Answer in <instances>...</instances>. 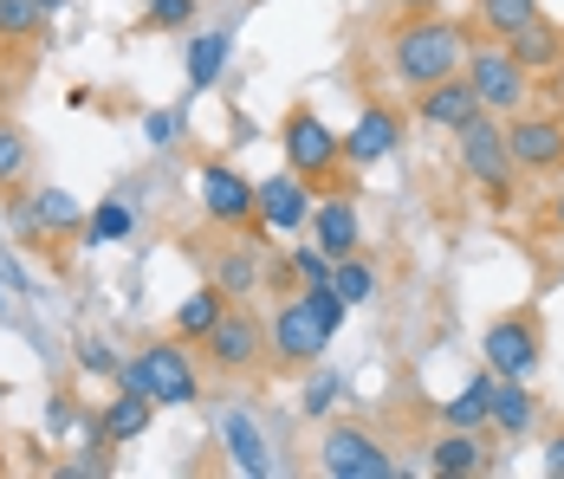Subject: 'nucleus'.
Wrapping results in <instances>:
<instances>
[{
	"label": "nucleus",
	"mask_w": 564,
	"mask_h": 479,
	"mask_svg": "<svg viewBox=\"0 0 564 479\" xmlns=\"http://www.w3.org/2000/svg\"><path fill=\"white\" fill-rule=\"evenodd\" d=\"M46 7L40 0H0V46H20V40H40L46 33Z\"/></svg>",
	"instance_id": "obj_28"
},
{
	"label": "nucleus",
	"mask_w": 564,
	"mask_h": 479,
	"mask_svg": "<svg viewBox=\"0 0 564 479\" xmlns=\"http://www.w3.org/2000/svg\"><path fill=\"white\" fill-rule=\"evenodd\" d=\"M40 7H46V13H58V7H65V0H40Z\"/></svg>",
	"instance_id": "obj_41"
},
{
	"label": "nucleus",
	"mask_w": 564,
	"mask_h": 479,
	"mask_svg": "<svg viewBox=\"0 0 564 479\" xmlns=\"http://www.w3.org/2000/svg\"><path fill=\"white\" fill-rule=\"evenodd\" d=\"M137 220H130V208L123 202H98V214H85V240L98 247V240H123Z\"/></svg>",
	"instance_id": "obj_31"
},
{
	"label": "nucleus",
	"mask_w": 564,
	"mask_h": 479,
	"mask_svg": "<svg viewBox=\"0 0 564 479\" xmlns=\"http://www.w3.org/2000/svg\"><path fill=\"white\" fill-rule=\"evenodd\" d=\"M156 409H163V402H150L143 389H117L111 402H105V427H111V440L117 447H123V440H143L150 422H156Z\"/></svg>",
	"instance_id": "obj_22"
},
{
	"label": "nucleus",
	"mask_w": 564,
	"mask_h": 479,
	"mask_svg": "<svg viewBox=\"0 0 564 479\" xmlns=\"http://www.w3.org/2000/svg\"><path fill=\"white\" fill-rule=\"evenodd\" d=\"M202 214L227 227V233H273L267 220H260V188L234 168V162H202Z\"/></svg>",
	"instance_id": "obj_7"
},
{
	"label": "nucleus",
	"mask_w": 564,
	"mask_h": 479,
	"mask_svg": "<svg viewBox=\"0 0 564 479\" xmlns=\"http://www.w3.org/2000/svg\"><path fill=\"white\" fill-rule=\"evenodd\" d=\"M539 427V395L525 389V375H494V409H487V434L500 440H525Z\"/></svg>",
	"instance_id": "obj_17"
},
{
	"label": "nucleus",
	"mask_w": 564,
	"mask_h": 479,
	"mask_svg": "<svg viewBox=\"0 0 564 479\" xmlns=\"http://www.w3.org/2000/svg\"><path fill=\"white\" fill-rule=\"evenodd\" d=\"M285 266H292V279H299V285H325L338 260H332V253H325V247L312 240V247H292V260H285Z\"/></svg>",
	"instance_id": "obj_32"
},
{
	"label": "nucleus",
	"mask_w": 564,
	"mask_h": 479,
	"mask_svg": "<svg viewBox=\"0 0 564 479\" xmlns=\"http://www.w3.org/2000/svg\"><path fill=\"white\" fill-rule=\"evenodd\" d=\"M467 46H474V33L448 20V13H409V20H395L390 33V72L409 85V91H429L435 78H448L467 65Z\"/></svg>",
	"instance_id": "obj_1"
},
{
	"label": "nucleus",
	"mask_w": 564,
	"mask_h": 479,
	"mask_svg": "<svg viewBox=\"0 0 564 479\" xmlns=\"http://www.w3.org/2000/svg\"><path fill=\"white\" fill-rule=\"evenodd\" d=\"M227 305H234V298H227L221 285L208 279V285H202L195 298H182V305H175V324H170V330H175V337H188V344H202V337H208V330L221 324Z\"/></svg>",
	"instance_id": "obj_23"
},
{
	"label": "nucleus",
	"mask_w": 564,
	"mask_h": 479,
	"mask_svg": "<svg viewBox=\"0 0 564 479\" xmlns=\"http://www.w3.org/2000/svg\"><path fill=\"white\" fill-rule=\"evenodd\" d=\"M454 162L494 208H512V150H507V123L494 110H480L454 130Z\"/></svg>",
	"instance_id": "obj_4"
},
{
	"label": "nucleus",
	"mask_w": 564,
	"mask_h": 479,
	"mask_svg": "<svg viewBox=\"0 0 564 479\" xmlns=\"http://www.w3.org/2000/svg\"><path fill=\"white\" fill-rule=\"evenodd\" d=\"M0 312H7V279H0Z\"/></svg>",
	"instance_id": "obj_43"
},
{
	"label": "nucleus",
	"mask_w": 564,
	"mask_h": 479,
	"mask_svg": "<svg viewBox=\"0 0 564 479\" xmlns=\"http://www.w3.org/2000/svg\"><path fill=\"white\" fill-rule=\"evenodd\" d=\"M117 389H143L150 402H163V409H195L202 402V363H195V350H188V337H156V344H143L123 370H117Z\"/></svg>",
	"instance_id": "obj_2"
},
{
	"label": "nucleus",
	"mask_w": 564,
	"mask_h": 479,
	"mask_svg": "<svg viewBox=\"0 0 564 479\" xmlns=\"http://www.w3.org/2000/svg\"><path fill=\"white\" fill-rule=\"evenodd\" d=\"M552 227L564 233V195H552Z\"/></svg>",
	"instance_id": "obj_39"
},
{
	"label": "nucleus",
	"mask_w": 564,
	"mask_h": 479,
	"mask_svg": "<svg viewBox=\"0 0 564 479\" xmlns=\"http://www.w3.org/2000/svg\"><path fill=\"white\" fill-rule=\"evenodd\" d=\"M26 168H33V143H26V130H20V123H0V195H7V202L20 195Z\"/></svg>",
	"instance_id": "obj_26"
},
{
	"label": "nucleus",
	"mask_w": 564,
	"mask_h": 479,
	"mask_svg": "<svg viewBox=\"0 0 564 479\" xmlns=\"http://www.w3.org/2000/svg\"><path fill=\"white\" fill-rule=\"evenodd\" d=\"M318 473L325 479H395V460L383 440L357 422H332L318 434Z\"/></svg>",
	"instance_id": "obj_9"
},
{
	"label": "nucleus",
	"mask_w": 564,
	"mask_h": 479,
	"mask_svg": "<svg viewBox=\"0 0 564 479\" xmlns=\"http://www.w3.org/2000/svg\"><path fill=\"white\" fill-rule=\"evenodd\" d=\"M202 363L215 375H253L267 363V318H260L247 298H234L221 312V324L202 337Z\"/></svg>",
	"instance_id": "obj_5"
},
{
	"label": "nucleus",
	"mask_w": 564,
	"mask_h": 479,
	"mask_svg": "<svg viewBox=\"0 0 564 479\" xmlns=\"http://www.w3.org/2000/svg\"><path fill=\"white\" fill-rule=\"evenodd\" d=\"M280 150H285V168H292V175H305V182H312V188H325V195H344V188H338L344 137L312 105H292L280 117Z\"/></svg>",
	"instance_id": "obj_3"
},
{
	"label": "nucleus",
	"mask_w": 564,
	"mask_h": 479,
	"mask_svg": "<svg viewBox=\"0 0 564 479\" xmlns=\"http://www.w3.org/2000/svg\"><path fill=\"white\" fill-rule=\"evenodd\" d=\"M507 53L519 58L532 78H545V72H558L564 65V26H552V20L539 13V20H525V26L507 40Z\"/></svg>",
	"instance_id": "obj_21"
},
{
	"label": "nucleus",
	"mask_w": 564,
	"mask_h": 479,
	"mask_svg": "<svg viewBox=\"0 0 564 479\" xmlns=\"http://www.w3.org/2000/svg\"><path fill=\"white\" fill-rule=\"evenodd\" d=\"M253 188H260V220H267L273 233H299V227L312 220V182H305V175L280 168V175H267V182H253Z\"/></svg>",
	"instance_id": "obj_16"
},
{
	"label": "nucleus",
	"mask_w": 564,
	"mask_h": 479,
	"mask_svg": "<svg viewBox=\"0 0 564 479\" xmlns=\"http://www.w3.org/2000/svg\"><path fill=\"white\" fill-rule=\"evenodd\" d=\"M78 370L85 375H117L123 370V357H117L105 337H85V344H78Z\"/></svg>",
	"instance_id": "obj_34"
},
{
	"label": "nucleus",
	"mask_w": 564,
	"mask_h": 479,
	"mask_svg": "<svg viewBox=\"0 0 564 479\" xmlns=\"http://www.w3.org/2000/svg\"><path fill=\"white\" fill-rule=\"evenodd\" d=\"M338 402H344V375H332V370L305 375V389H299V409H305V415H332Z\"/></svg>",
	"instance_id": "obj_30"
},
{
	"label": "nucleus",
	"mask_w": 564,
	"mask_h": 479,
	"mask_svg": "<svg viewBox=\"0 0 564 479\" xmlns=\"http://www.w3.org/2000/svg\"><path fill=\"white\" fill-rule=\"evenodd\" d=\"M312 240L332 253V260H350L357 247H364V227H357V202L350 195H332V202H318L312 208Z\"/></svg>",
	"instance_id": "obj_20"
},
{
	"label": "nucleus",
	"mask_w": 564,
	"mask_h": 479,
	"mask_svg": "<svg viewBox=\"0 0 564 479\" xmlns=\"http://www.w3.org/2000/svg\"><path fill=\"white\" fill-rule=\"evenodd\" d=\"M507 150H512V168H525V175H558L564 168V117H532V110L507 117Z\"/></svg>",
	"instance_id": "obj_12"
},
{
	"label": "nucleus",
	"mask_w": 564,
	"mask_h": 479,
	"mask_svg": "<svg viewBox=\"0 0 564 479\" xmlns=\"http://www.w3.org/2000/svg\"><path fill=\"white\" fill-rule=\"evenodd\" d=\"M480 7V33L487 40H512L525 20H539V0H474Z\"/></svg>",
	"instance_id": "obj_27"
},
{
	"label": "nucleus",
	"mask_w": 564,
	"mask_h": 479,
	"mask_svg": "<svg viewBox=\"0 0 564 479\" xmlns=\"http://www.w3.org/2000/svg\"><path fill=\"white\" fill-rule=\"evenodd\" d=\"M545 473L564 479V434H552V440H545Z\"/></svg>",
	"instance_id": "obj_38"
},
{
	"label": "nucleus",
	"mask_w": 564,
	"mask_h": 479,
	"mask_svg": "<svg viewBox=\"0 0 564 479\" xmlns=\"http://www.w3.org/2000/svg\"><path fill=\"white\" fill-rule=\"evenodd\" d=\"M429 467H435L442 479L487 473V427H442V440L429 447Z\"/></svg>",
	"instance_id": "obj_19"
},
{
	"label": "nucleus",
	"mask_w": 564,
	"mask_h": 479,
	"mask_svg": "<svg viewBox=\"0 0 564 479\" xmlns=\"http://www.w3.org/2000/svg\"><path fill=\"white\" fill-rule=\"evenodd\" d=\"M415 117L429 123V130H460L467 117H480V91H474V78L467 72H448V78H435L429 91H415Z\"/></svg>",
	"instance_id": "obj_14"
},
{
	"label": "nucleus",
	"mask_w": 564,
	"mask_h": 479,
	"mask_svg": "<svg viewBox=\"0 0 564 479\" xmlns=\"http://www.w3.org/2000/svg\"><path fill=\"white\" fill-rule=\"evenodd\" d=\"M0 279H7L13 292H33V279H26V272L13 266V253H7V247H0Z\"/></svg>",
	"instance_id": "obj_37"
},
{
	"label": "nucleus",
	"mask_w": 564,
	"mask_h": 479,
	"mask_svg": "<svg viewBox=\"0 0 564 479\" xmlns=\"http://www.w3.org/2000/svg\"><path fill=\"white\" fill-rule=\"evenodd\" d=\"M7 395H13V382H0V402H7Z\"/></svg>",
	"instance_id": "obj_42"
},
{
	"label": "nucleus",
	"mask_w": 564,
	"mask_h": 479,
	"mask_svg": "<svg viewBox=\"0 0 564 479\" xmlns=\"http://www.w3.org/2000/svg\"><path fill=\"white\" fill-rule=\"evenodd\" d=\"M143 137H150V150H175L182 117H175V110H150V117H143Z\"/></svg>",
	"instance_id": "obj_35"
},
{
	"label": "nucleus",
	"mask_w": 564,
	"mask_h": 479,
	"mask_svg": "<svg viewBox=\"0 0 564 479\" xmlns=\"http://www.w3.org/2000/svg\"><path fill=\"white\" fill-rule=\"evenodd\" d=\"M460 72L474 78L480 110H494V117H519L525 98H532V72L507 53V40H500V46H467V65H460Z\"/></svg>",
	"instance_id": "obj_8"
},
{
	"label": "nucleus",
	"mask_w": 564,
	"mask_h": 479,
	"mask_svg": "<svg viewBox=\"0 0 564 479\" xmlns=\"http://www.w3.org/2000/svg\"><path fill=\"white\" fill-rule=\"evenodd\" d=\"M395 7H409V13H429V7H435V0H395Z\"/></svg>",
	"instance_id": "obj_40"
},
{
	"label": "nucleus",
	"mask_w": 564,
	"mask_h": 479,
	"mask_svg": "<svg viewBox=\"0 0 564 479\" xmlns=\"http://www.w3.org/2000/svg\"><path fill=\"white\" fill-rule=\"evenodd\" d=\"M332 285H338L344 305H370V298H377V266H370L364 253H350V260L332 266Z\"/></svg>",
	"instance_id": "obj_29"
},
{
	"label": "nucleus",
	"mask_w": 564,
	"mask_h": 479,
	"mask_svg": "<svg viewBox=\"0 0 564 479\" xmlns=\"http://www.w3.org/2000/svg\"><path fill=\"white\" fill-rule=\"evenodd\" d=\"M402 110L383 105V98H370V105L357 110V123L344 130V168H377V162L395 156V143H402Z\"/></svg>",
	"instance_id": "obj_11"
},
{
	"label": "nucleus",
	"mask_w": 564,
	"mask_h": 479,
	"mask_svg": "<svg viewBox=\"0 0 564 479\" xmlns=\"http://www.w3.org/2000/svg\"><path fill=\"white\" fill-rule=\"evenodd\" d=\"M539 357H545V324L532 305H519L507 318L487 324V337H480V363L494 375H532L539 370Z\"/></svg>",
	"instance_id": "obj_10"
},
{
	"label": "nucleus",
	"mask_w": 564,
	"mask_h": 479,
	"mask_svg": "<svg viewBox=\"0 0 564 479\" xmlns=\"http://www.w3.org/2000/svg\"><path fill=\"white\" fill-rule=\"evenodd\" d=\"M267 279V233H234L227 247H215V285L227 298H253Z\"/></svg>",
	"instance_id": "obj_15"
},
{
	"label": "nucleus",
	"mask_w": 564,
	"mask_h": 479,
	"mask_svg": "<svg viewBox=\"0 0 564 479\" xmlns=\"http://www.w3.org/2000/svg\"><path fill=\"white\" fill-rule=\"evenodd\" d=\"M13 227L26 233V240H72V233H85V208L65 195V188H33V195H13Z\"/></svg>",
	"instance_id": "obj_13"
},
{
	"label": "nucleus",
	"mask_w": 564,
	"mask_h": 479,
	"mask_svg": "<svg viewBox=\"0 0 564 479\" xmlns=\"http://www.w3.org/2000/svg\"><path fill=\"white\" fill-rule=\"evenodd\" d=\"M325 350H332V330H325L318 312L305 305V292L285 298L280 312H273V324H267V363L285 370V375H299V370H312Z\"/></svg>",
	"instance_id": "obj_6"
},
{
	"label": "nucleus",
	"mask_w": 564,
	"mask_h": 479,
	"mask_svg": "<svg viewBox=\"0 0 564 479\" xmlns=\"http://www.w3.org/2000/svg\"><path fill=\"white\" fill-rule=\"evenodd\" d=\"M305 305H312V312H318V324L338 337V324H344V312H350V305L338 298V285H332V279H325V285H305Z\"/></svg>",
	"instance_id": "obj_33"
},
{
	"label": "nucleus",
	"mask_w": 564,
	"mask_h": 479,
	"mask_svg": "<svg viewBox=\"0 0 564 479\" xmlns=\"http://www.w3.org/2000/svg\"><path fill=\"white\" fill-rule=\"evenodd\" d=\"M487 409H494V370H480L454 402H442V427H487Z\"/></svg>",
	"instance_id": "obj_25"
},
{
	"label": "nucleus",
	"mask_w": 564,
	"mask_h": 479,
	"mask_svg": "<svg viewBox=\"0 0 564 479\" xmlns=\"http://www.w3.org/2000/svg\"><path fill=\"white\" fill-rule=\"evenodd\" d=\"M195 0H150V26H188Z\"/></svg>",
	"instance_id": "obj_36"
},
{
	"label": "nucleus",
	"mask_w": 564,
	"mask_h": 479,
	"mask_svg": "<svg viewBox=\"0 0 564 479\" xmlns=\"http://www.w3.org/2000/svg\"><path fill=\"white\" fill-rule=\"evenodd\" d=\"M221 447H227V467L247 479H267L273 473V454H267V427L253 422L247 409H234L221 422Z\"/></svg>",
	"instance_id": "obj_18"
},
{
	"label": "nucleus",
	"mask_w": 564,
	"mask_h": 479,
	"mask_svg": "<svg viewBox=\"0 0 564 479\" xmlns=\"http://www.w3.org/2000/svg\"><path fill=\"white\" fill-rule=\"evenodd\" d=\"M227 53H234V33H202V40H188V85L195 91H215V78L227 72Z\"/></svg>",
	"instance_id": "obj_24"
}]
</instances>
